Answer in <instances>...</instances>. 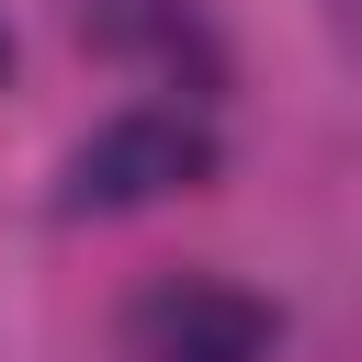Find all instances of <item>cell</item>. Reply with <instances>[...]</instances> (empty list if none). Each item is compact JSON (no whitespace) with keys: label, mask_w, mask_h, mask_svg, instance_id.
Returning a JSON list of instances; mask_svg holds the SVG:
<instances>
[{"label":"cell","mask_w":362,"mask_h":362,"mask_svg":"<svg viewBox=\"0 0 362 362\" xmlns=\"http://www.w3.org/2000/svg\"><path fill=\"white\" fill-rule=\"evenodd\" d=\"M192 181H215V136L192 124V113H170V102H136V113H113L79 158H68V215H136V204H158V192H192Z\"/></svg>","instance_id":"6da1fadb"},{"label":"cell","mask_w":362,"mask_h":362,"mask_svg":"<svg viewBox=\"0 0 362 362\" xmlns=\"http://www.w3.org/2000/svg\"><path fill=\"white\" fill-rule=\"evenodd\" d=\"M317 11H328V34H339V45L362 57V0H317Z\"/></svg>","instance_id":"277c9868"},{"label":"cell","mask_w":362,"mask_h":362,"mask_svg":"<svg viewBox=\"0 0 362 362\" xmlns=\"http://www.w3.org/2000/svg\"><path fill=\"white\" fill-rule=\"evenodd\" d=\"M136 362H272V305L238 283H158L124 317Z\"/></svg>","instance_id":"7a4b0ae2"},{"label":"cell","mask_w":362,"mask_h":362,"mask_svg":"<svg viewBox=\"0 0 362 362\" xmlns=\"http://www.w3.org/2000/svg\"><path fill=\"white\" fill-rule=\"evenodd\" d=\"M0 68H11V45H0Z\"/></svg>","instance_id":"5b68a950"},{"label":"cell","mask_w":362,"mask_h":362,"mask_svg":"<svg viewBox=\"0 0 362 362\" xmlns=\"http://www.w3.org/2000/svg\"><path fill=\"white\" fill-rule=\"evenodd\" d=\"M181 23V0H79V34H102V45H158Z\"/></svg>","instance_id":"3957f363"}]
</instances>
